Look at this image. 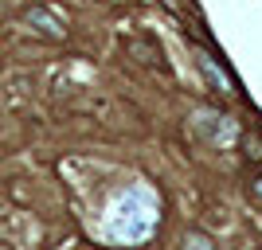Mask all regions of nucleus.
I'll list each match as a JSON object with an SVG mask.
<instances>
[{"label": "nucleus", "mask_w": 262, "mask_h": 250, "mask_svg": "<svg viewBox=\"0 0 262 250\" xmlns=\"http://www.w3.org/2000/svg\"><path fill=\"white\" fill-rule=\"evenodd\" d=\"M153 223H157V207H153V199H149V192L137 188V192H129L125 199H118L114 215H110V235H114V239H125V242H137L153 231Z\"/></svg>", "instance_id": "1"}, {"label": "nucleus", "mask_w": 262, "mask_h": 250, "mask_svg": "<svg viewBox=\"0 0 262 250\" xmlns=\"http://www.w3.org/2000/svg\"><path fill=\"white\" fill-rule=\"evenodd\" d=\"M254 192H258V196H262V180H258V184H254Z\"/></svg>", "instance_id": "3"}, {"label": "nucleus", "mask_w": 262, "mask_h": 250, "mask_svg": "<svg viewBox=\"0 0 262 250\" xmlns=\"http://www.w3.org/2000/svg\"><path fill=\"white\" fill-rule=\"evenodd\" d=\"M28 20H32V24H39V32H47V35H59V24H55L51 16H47V12H39V8H35V12H28Z\"/></svg>", "instance_id": "2"}]
</instances>
